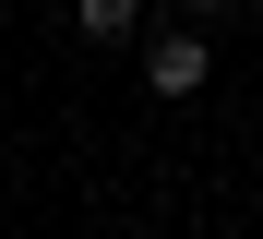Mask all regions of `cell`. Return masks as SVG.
<instances>
[{
  "label": "cell",
  "instance_id": "3",
  "mask_svg": "<svg viewBox=\"0 0 263 239\" xmlns=\"http://www.w3.org/2000/svg\"><path fill=\"white\" fill-rule=\"evenodd\" d=\"M239 12V0H180V24H228Z\"/></svg>",
  "mask_w": 263,
  "mask_h": 239
},
{
  "label": "cell",
  "instance_id": "1",
  "mask_svg": "<svg viewBox=\"0 0 263 239\" xmlns=\"http://www.w3.org/2000/svg\"><path fill=\"white\" fill-rule=\"evenodd\" d=\"M203 84H215V48H203V24H167V36H144V96L192 108Z\"/></svg>",
  "mask_w": 263,
  "mask_h": 239
},
{
  "label": "cell",
  "instance_id": "2",
  "mask_svg": "<svg viewBox=\"0 0 263 239\" xmlns=\"http://www.w3.org/2000/svg\"><path fill=\"white\" fill-rule=\"evenodd\" d=\"M144 12H156V0H72V36H84V48H132Z\"/></svg>",
  "mask_w": 263,
  "mask_h": 239
}]
</instances>
